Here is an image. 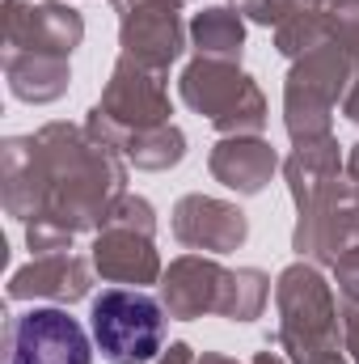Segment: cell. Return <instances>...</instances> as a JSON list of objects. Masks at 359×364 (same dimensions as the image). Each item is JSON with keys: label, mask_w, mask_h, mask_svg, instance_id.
<instances>
[{"label": "cell", "mask_w": 359, "mask_h": 364, "mask_svg": "<svg viewBox=\"0 0 359 364\" xmlns=\"http://www.w3.org/2000/svg\"><path fill=\"white\" fill-rule=\"evenodd\" d=\"M228 267L216 263V255H182L161 275V305L170 318L194 322L203 314H216L220 288H224Z\"/></svg>", "instance_id": "13"}, {"label": "cell", "mask_w": 359, "mask_h": 364, "mask_svg": "<svg viewBox=\"0 0 359 364\" xmlns=\"http://www.w3.org/2000/svg\"><path fill=\"white\" fill-rule=\"evenodd\" d=\"M211 178L237 195H263L279 170V153L263 136H220L207 153Z\"/></svg>", "instance_id": "14"}, {"label": "cell", "mask_w": 359, "mask_h": 364, "mask_svg": "<svg viewBox=\"0 0 359 364\" xmlns=\"http://www.w3.org/2000/svg\"><path fill=\"white\" fill-rule=\"evenodd\" d=\"M182 4L186 0H114L123 55L153 73H170V64H178L190 43V26H182Z\"/></svg>", "instance_id": "7"}, {"label": "cell", "mask_w": 359, "mask_h": 364, "mask_svg": "<svg viewBox=\"0 0 359 364\" xmlns=\"http://www.w3.org/2000/svg\"><path fill=\"white\" fill-rule=\"evenodd\" d=\"M170 114H174V102L165 90V73H153V68L118 55L101 97L85 114V132L97 144L118 149L123 136L144 132V127H161V123H170Z\"/></svg>", "instance_id": "5"}, {"label": "cell", "mask_w": 359, "mask_h": 364, "mask_svg": "<svg viewBox=\"0 0 359 364\" xmlns=\"http://www.w3.org/2000/svg\"><path fill=\"white\" fill-rule=\"evenodd\" d=\"M170 229L186 250H199V255H233L245 246L250 237V216L228 203V199H216V195H182L174 203V216H170Z\"/></svg>", "instance_id": "10"}, {"label": "cell", "mask_w": 359, "mask_h": 364, "mask_svg": "<svg viewBox=\"0 0 359 364\" xmlns=\"http://www.w3.org/2000/svg\"><path fill=\"white\" fill-rule=\"evenodd\" d=\"M275 309H279V335L275 343L292 364H317L330 352H343L338 343V305L317 263H292L275 279Z\"/></svg>", "instance_id": "2"}, {"label": "cell", "mask_w": 359, "mask_h": 364, "mask_svg": "<svg viewBox=\"0 0 359 364\" xmlns=\"http://www.w3.org/2000/svg\"><path fill=\"white\" fill-rule=\"evenodd\" d=\"M343 348L351 352V364H359V305H343Z\"/></svg>", "instance_id": "25"}, {"label": "cell", "mask_w": 359, "mask_h": 364, "mask_svg": "<svg viewBox=\"0 0 359 364\" xmlns=\"http://www.w3.org/2000/svg\"><path fill=\"white\" fill-rule=\"evenodd\" d=\"M194 364H237V360H233V356H224V352H203Z\"/></svg>", "instance_id": "30"}, {"label": "cell", "mask_w": 359, "mask_h": 364, "mask_svg": "<svg viewBox=\"0 0 359 364\" xmlns=\"http://www.w3.org/2000/svg\"><path fill=\"white\" fill-rule=\"evenodd\" d=\"M127 195V157L97 144L77 123H47L34 136L0 144V199L26 225L34 255L72 250L81 233H97Z\"/></svg>", "instance_id": "1"}, {"label": "cell", "mask_w": 359, "mask_h": 364, "mask_svg": "<svg viewBox=\"0 0 359 364\" xmlns=\"http://www.w3.org/2000/svg\"><path fill=\"white\" fill-rule=\"evenodd\" d=\"M330 43H338L359 73V0H334L330 4Z\"/></svg>", "instance_id": "21"}, {"label": "cell", "mask_w": 359, "mask_h": 364, "mask_svg": "<svg viewBox=\"0 0 359 364\" xmlns=\"http://www.w3.org/2000/svg\"><path fill=\"white\" fill-rule=\"evenodd\" d=\"M330 38V0H309L304 9H296L287 21L275 26V51L287 60L309 55L313 47H321Z\"/></svg>", "instance_id": "20"}, {"label": "cell", "mask_w": 359, "mask_h": 364, "mask_svg": "<svg viewBox=\"0 0 359 364\" xmlns=\"http://www.w3.org/2000/svg\"><path fill=\"white\" fill-rule=\"evenodd\" d=\"M93 288V259L72 250L60 255H34L26 267L9 275V301H51V305H77Z\"/></svg>", "instance_id": "12"}, {"label": "cell", "mask_w": 359, "mask_h": 364, "mask_svg": "<svg viewBox=\"0 0 359 364\" xmlns=\"http://www.w3.org/2000/svg\"><path fill=\"white\" fill-rule=\"evenodd\" d=\"M89 331L106 364H153L165 352V305L144 288H106L89 305Z\"/></svg>", "instance_id": "6"}, {"label": "cell", "mask_w": 359, "mask_h": 364, "mask_svg": "<svg viewBox=\"0 0 359 364\" xmlns=\"http://www.w3.org/2000/svg\"><path fill=\"white\" fill-rule=\"evenodd\" d=\"M118 153L127 157V166L148 170V174H161V170H174V166H182V157H186V136H182L178 123L144 127V132L123 136Z\"/></svg>", "instance_id": "18"}, {"label": "cell", "mask_w": 359, "mask_h": 364, "mask_svg": "<svg viewBox=\"0 0 359 364\" xmlns=\"http://www.w3.org/2000/svg\"><path fill=\"white\" fill-rule=\"evenodd\" d=\"M317 364H347V356H343V352H330L326 360H317Z\"/></svg>", "instance_id": "31"}, {"label": "cell", "mask_w": 359, "mask_h": 364, "mask_svg": "<svg viewBox=\"0 0 359 364\" xmlns=\"http://www.w3.org/2000/svg\"><path fill=\"white\" fill-rule=\"evenodd\" d=\"M334 284H338L343 305H359V242L334 259Z\"/></svg>", "instance_id": "24"}, {"label": "cell", "mask_w": 359, "mask_h": 364, "mask_svg": "<svg viewBox=\"0 0 359 364\" xmlns=\"http://www.w3.org/2000/svg\"><path fill=\"white\" fill-rule=\"evenodd\" d=\"M343 114L351 123H359V73H355V81H351V90H347V97H343Z\"/></svg>", "instance_id": "27"}, {"label": "cell", "mask_w": 359, "mask_h": 364, "mask_svg": "<svg viewBox=\"0 0 359 364\" xmlns=\"http://www.w3.org/2000/svg\"><path fill=\"white\" fill-rule=\"evenodd\" d=\"M250 26H263V30H275L279 21H287L296 9H304L309 0H228Z\"/></svg>", "instance_id": "22"}, {"label": "cell", "mask_w": 359, "mask_h": 364, "mask_svg": "<svg viewBox=\"0 0 359 364\" xmlns=\"http://www.w3.org/2000/svg\"><path fill=\"white\" fill-rule=\"evenodd\" d=\"M190 47L203 60L241 64V51H245V17L233 4H211L203 13H194V21H190Z\"/></svg>", "instance_id": "17"}, {"label": "cell", "mask_w": 359, "mask_h": 364, "mask_svg": "<svg viewBox=\"0 0 359 364\" xmlns=\"http://www.w3.org/2000/svg\"><path fill=\"white\" fill-rule=\"evenodd\" d=\"M178 97L194 114H203L220 136H263L270 119L258 81L241 73V64L224 60L194 55L178 77Z\"/></svg>", "instance_id": "4"}, {"label": "cell", "mask_w": 359, "mask_h": 364, "mask_svg": "<svg viewBox=\"0 0 359 364\" xmlns=\"http://www.w3.org/2000/svg\"><path fill=\"white\" fill-rule=\"evenodd\" d=\"M0 64H4L9 93H13L17 102H30V106H47V102L64 97L68 85H72V68H68V60H60V55L4 51Z\"/></svg>", "instance_id": "15"}, {"label": "cell", "mask_w": 359, "mask_h": 364, "mask_svg": "<svg viewBox=\"0 0 359 364\" xmlns=\"http://www.w3.org/2000/svg\"><path fill=\"white\" fill-rule=\"evenodd\" d=\"M194 360H199V356L190 352V343H170V348H165L153 364H194Z\"/></svg>", "instance_id": "26"}, {"label": "cell", "mask_w": 359, "mask_h": 364, "mask_svg": "<svg viewBox=\"0 0 359 364\" xmlns=\"http://www.w3.org/2000/svg\"><path fill=\"white\" fill-rule=\"evenodd\" d=\"M351 81H355V64L330 38L321 47H313L309 55L292 60L287 81H283V127H287L292 144L334 136L330 123L351 90Z\"/></svg>", "instance_id": "3"}, {"label": "cell", "mask_w": 359, "mask_h": 364, "mask_svg": "<svg viewBox=\"0 0 359 364\" xmlns=\"http://www.w3.org/2000/svg\"><path fill=\"white\" fill-rule=\"evenodd\" d=\"M338 178H347V157L338 153V140L334 136L304 140L283 161V182H287V195L292 199H300L309 191H321V186H330V182H338Z\"/></svg>", "instance_id": "16"}, {"label": "cell", "mask_w": 359, "mask_h": 364, "mask_svg": "<svg viewBox=\"0 0 359 364\" xmlns=\"http://www.w3.org/2000/svg\"><path fill=\"white\" fill-rule=\"evenodd\" d=\"M106 225H127V229H140V233H157V212H153V203H148L144 195H131V191H127V195L110 208Z\"/></svg>", "instance_id": "23"}, {"label": "cell", "mask_w": 359, "mask_h": 364, "mask_svg": "<svg viewBox=\"0 0 359 364\" xmlns=\"http://www.w3.org/2000/svg\"><path fill=\"white\" fill-rule=\"evenodd\" d=\"M267 301H270V275L258 272V267H237V272L224 275L216 314L228 318V322H254V318H263Z\"/></svg>", "instance_id": "19"}, {"label": "cell", "mask_w": 359, "mask_h": 364, "mask_svg": "<svg viewBox=\"0 0 359 364\" xmlns=\"http://www.w3.org/2000/svg\"><path fill=\"white\" fill-rule=\"evenodd\" d=\"M254 364H292L287 356H279V352H270V343L263 348V352H254Z\"/></svg>", "instance_id": "29"}, {"label": "cell", "mask_w": 359, "mask_h": 364, "mask_svg": "<svg viewBox=\"0 0 359 364\" xmlns=\"http://www.w3.org/2000/svg\"><path fill=\"white\" fill-rule=\"evenodd\" d=\"M89 259L101 279L123 284V288L161 284V275H165L153 233H140V229H127V225H101L93 233Z\"/></svg>", "instance_id": "11"}, {"label": "cell", "mask_w": 359, "mask_h": 364, "mask_svg": "<svg viewBox=\"0 0 359 364\" xmlns=\"http://www.w3.org/2000/svg\"><path fill=\"white\" fill-rule=\"evenodd\" d=\"M347 182H351L355 203H359V144H351V153H347Z\"/></svg>", "instance_id": "28"}, {"label": "cell", "mask_w": 359, "mask_h": 364, "mask_svg": "<svg viewBox=\"0 0 359 364\" xmlns=\"http://www.w3.org/2000/svg\"><path fill=\"white\" fill-rule=\"evenodd\" d=\"M9 364H93V343L85 326L60 305H34L4 326Z\"/></svg>", "instance_id": "8"}, {"label": "cell", "mask_w": 359, "mask_h": 364, "mask_svg": "<svg viewBox=\"0 0 359 364\" xmlns=\"http://www.w3.org/2000/svg\"><path fill=\"white\" fill-rule=\"evenodd\" d=\"M0 26H4V51L68 60L85 43V17L68 0H4Z\"/></svg>", "instance_id": "9"}, {"label": "cell", "mask_w": 359, "mask_h": 364, "mask_svg": "<svg viewBox=\"0 0 359 364\" xmlns=\"http://www.w3.org/2000/svg\"><path fill=\"white\" fill-rule=\"evenodd\" d=\"M330 4H334V0H330Z\"/></svg>", "instance_id": "32"}]
</instances>
